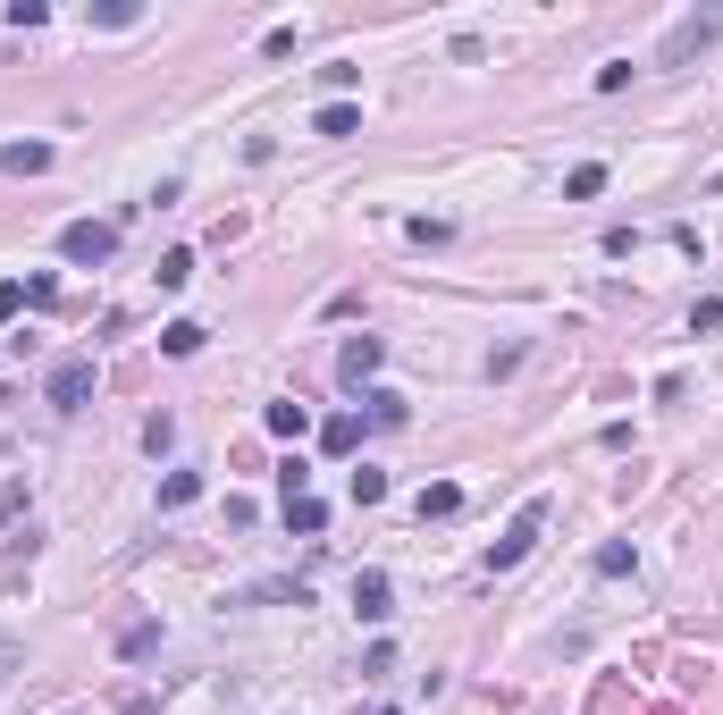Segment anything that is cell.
Wrapping results in <instances>:
<instances>
[{
	"instance_id": "26",
	"label": "cell",
	"mask_w": 723,
	"mask_h": 715,
	"mask_svg": "<svg viewBox=\"0 0 723 715\" xmlns=\"http://www.w3.org/2000/svg\"><path fill=\"white\" fill-rule=\"evenodd\" d=\"M17 312H26V287H17V278H0V321H17Z\"/></svg>"
},
{
	"instance_id": "16",
	"label": "cell",
	"mask_w": 723,
	"mask_h": 715,
	"mask_svg": "<svg viewBox=\"0 0 723 715\" xmlns=\"http://www.w3.org/2000/svg\"><path fill=\"white\" fill-rule=\"evenodd\" d=\"M194 497H202V472H169V480H160V514H177Z\"/></svg>"
},
{
	"instance_id": "21",
	"label": "cell",
	"mask_w": 723,
	"mask_h": 715,
	"mask_svg": "<svg viewBox=\"0 0 723 715\" xmlns=\"http://www.w3.org/2000/svg\"><path fill=\"white\" fill-rule=\"evenodd\" d=\"M378 497H387V472H371V463H362V472H353V505H378Z\"/></svg>"
},
{
	"instance_id": "9",
	"label": "cell",
	"mask_w": 723,
	"mask_h": 715,
	"mask_svg": "<svg viewBox=\"0 0 723 715\" xmlns=\"http://www.w3.org/2000/svg\"><path fill=\"white\" fill-rule=\"evenodd\" d=\"M202 337H211L202 321H169V328H160V354H169V362H186V354H202Z\"/></svg>"
},
{
	"instance_id": "19",
	"label": "cell",
	"mask_w": 723,
	"mask_h": 715,
	"mask_svg": "<svg viewBox=\"0 0 723 715\" xmlns=\"http://www.w3.org/2000/svg\"><path fill=\"white\" fill-rule=\"evenodd\" d=\"M589 573H606V581H614V573H631V548H623V539H606V548L589 555Z\"/></svg>"
},
{
	"instance_id": "12",
	"label": "cell",
	"mask_w": 723,
	"mask_h": 715,
	"mask_svg": "<svg viewBox=\"0 0 723 715\" xmlns=\"http://www.w3.org/2000/svg\"><path fill=\"white\" fill-rule=\"evenodd\" d=\"M286 530L320 539V530H328V505H320V497H286Z\"/></svg>"
},
{
	"instance_id": "4",
	"label": "cell",
	"mask_w": 723,
	"mask_h": 715,
	"mask_svg": "<svg viewBox=\"0 0 723 715\" xmlns=\"http://www.w3.org/2000/svg\"><path fill=\"white\" fill-rule=\"evenodd\" d=\"M94 362L76 354V362H51V404H60V413H85V404H94Z\"/></svg>"
},
{
	"instance_id": "7",
	"label": "cell",
	"mask_w": 723,
	"mask_h": 715,
	"mask_svg": "<svg viewBox=\"0 0 723 715\" xmlns=\"http://www.w3.org/2000/svg\"><path fill=\"white\" fill-rule=\"evenodd\" d=\"M353 615L387 623V573H353Z\"/></svg>"
},
{
	"instance_id": "28",
	"label": "cell",
	"mask_w": 723,
	"mask_h": 715,
	"mask_svg": "<svg viewBox=\"0 0 723 715\" xmlns=\"http://www.w3.org/2000/svg\"><path fill=\"white\" fill-rule=\"evenodd\" d=\"M17 505H26V480H9V488H0V522L17 514Z\"/></svg>"
},
{
	"instance_id": "30",
	"label": "cell",
	"mask_w": 723,
	"mask_h": 715,
	"mask_svg": "<svg viewBox=\"0 0 723 715\" xmlns=\"http://www.w3.org/2000/svg\"><path fill=\"white\" fill-rule=\"evenodd\" d=\"M378 715H396V707H378Z\"/></svg>"
},
{
	"instance_id": "8",
	"label": "cell",
	"mask_w": 723,
	"mask_h": 715,
	"mask_svg": "<svg viewBox=\"0 0 723 715\" xmlns=\"http://www.w3.org/2000/svg\"><path fill=\"white\" fill-rule=\"evenodd\" d=\"M0 168L9 177H42L51 168V143H0Z\"/></svg>"
},
{
	"instance_id": "25",
	"label": "cell",
	"mask_w": 723,
	"mask_h": 715,
	"mask_svg": "<svg viewBox=\"0 0 723 715\" xmlns=\"http://www.w3.org/2000/svg\"><path fill=\"white\" fill-rule=\"evenodd\" d=\"M169 438H177V422H169V413H152V422H144V447H152V455H169Z\"/></svg>"
},
{
	"instance_id": "15",
	"label": "cell",
	"mask_w": 723,
	"mask_h": 715,
	"mask_svg": "<svg viewBox=\"0 0 723 715\" xmlns=\"http://www.w3.org/2000/svg\"><path fill=\"white\" fill-rule=\"evenodd\" d=\"M261 422H270V438H303V429H312V413H303V404H295V396H286V404H270V413H261Z\"/></svg>"
},
{
	"instance_id": "24",
	"label": "cell",
	"mask_w": 723,
	"mask_h": 715,
	"mask_svg": "<svg viewBox=\"0 0 723 715\" xmlns=\"http://www.w3.org/2000/svg\"><path fill=\"white\" fill-rule=\"evenodd\" d=\"M26 303H34V312H42V303H60V278H51V269H34V278H26Z\"/></svg>"
},
{
	"instance_id": "29",
	"label": "cell",
	"mask_w": 723,
	"mask_h": 715,
	"mask_svg": "<svg viewBox=\"0 0 723 715\" xmlns=\"http://www.w3.org/2000/svg\"><path fill=\"white\" fill-rule=\"evenodd\" d=\"M126 715H160V707H152V699H144V690H126Z\"/></svg>"
},
{
	"instance_id": "14",
	"label": "cell",
	"mask_w": 723,
	"mask_h": 715,
	"mask_svg": "<svg viewBox=\"0 0 723 715\" xmlns=\"http://www.w3.org/2000/svg\"><path fill=\"white\" fill-rule=\"evenodd\" d=\"M353 127H362L353 101H320V110H312V135H353Z\"/></svg>"
},
{
	"instance_id": "5",
	"label": "cell",
	"mask_w": 723,
	"mask_h": 715,
	"mask_svg": "<svg viewBox=\"0 0 723 715\" xmlns=\"http://www.w3.org/2000/svg\"><path fill=\"white\" fill-rule=\"evenodd\" d=\"M227 606H312V589L303 581H252V589H236Z\"/></svg>"
},
{
	"instance_id": "27",
	"label": "cell",
	"mask_w": 723,
	"mask_h": 715,
	"mask_svg": "<svg viewBox=\"0 0 723 715\" xmlns=\"http://www.w3.org/2000/svg\"><path fill=\"white\" fill-rule=\"evenodd\" d=\"M17 665H26V649H17V640H9V631H0V682H9V674H17Z\"/></svg>"
},
{
	"instance_id": "23",
	"label": "cell",
	"mask_w": 723,
	"mask_h": 715,
	"mask_svg": "<svg viewBox=\"0 0 723 715\" xmlns=\"http://www.w3.org/2000/svg\"><path fill=\"white\" fill-rule=\"evenodd\" d=\"M194 278V253H160V287H186Z\"/></svg>"
},
{
	"instance_id": "2",
	"label": "cell",
	"mask_w": 723,
	"mask_h": 715,
	"mask_svg": "<svg viewBox=\"0 0 723 715\" xmlns=\"http://www.w3.org/2000/svg\"><path fill=\"white\" fill-rule=\"evenodd\" d=\"M110 253H119V228L110 219H67L60 228V261H76V269H101Z\"/></svg>"
},
{
	"instance_id": "11",
	"label": "cell",
	"mask_w": 723,
	"mask_h": 715,
	"mask_svg": "<svg viewBox=\"0 0 723 715\" xmlns=\"http://www.w3.org/2000/svg\"><path fill=\"white\" fill-rule=\"evenodd\" d=\"M362 404H371V429H404V422H412V404H404L396 388H371Z\"/></svg>"
},
{
	"instance_id": "18",
	"label": "cell",
	"mask_w": 723,
	"mask_h": 715,
	"mask_svg": "<svg viewBox=\"0 0 723 715\" xmlns=\"http://www.w3.org/2000/svg\"><path fill=\"white\" fill-rule=\"evenodd\" d=\"M564 195H572V202L606 195V161H581V168H572V177H564Z\"/></svg>"
},
{
	"instance_id": "6",
	"label": "cell",
	"mask_w": 723,
	"mask_h": 715,
	"mask_svg": "<svg viewBox=\"0 0 723 715\" xmlns=\"http://www.w3.org/2000/svg\"><path fill=\"white\" fill-rule=\"evenodd\" d=\"M378 362H387V346H378V337H346V354H337V371H346L353 388H362V379H378Z\"/></svg>"
},
{
	"instance_id": "13",
	"label": "cell",
	"mask_w": 723,
	"mask_h": 715,
	"mask_svg": "<svg viewBox=\"0 0 723 715\" xmlns=\"http://www.w3.org/2000/svg\"><path fill=\"white\" fill-rule=\"evenodd\" d=\"M446 514H463V488H454V480H429V488H421V522H446Z\"/></svg>"
},
{
	"instance_id": "22",
	"label": "cell",
	"mask_w": 723,
	"mask_h": 715,
	"mask_svg": "<svg viewBox=\"0 0 723 715\" xmlns=\"http://www.w3.org/2000/svg\"><path fill=\"white\" fill-rule=\"evenodd\" d=\"M278 488H286V497H312V472H303V455L278 463Z\"/></svg>"
},
{
	"instance_id": "10",
	"label": "cell",
	"mask_w": 723,
	"mask_h": 715,
	"mask_svg": "<svg viewBox=\"0 0 723 715\" xmlns=\"http://www.w3.org/2000/svg\"><path fill=\"white\" fill-rule=\"evenodd\" d=\"M320 447H328V455H353V447H362V413H328V422H320Z\"/></svg>"
},
{
	"instance_id": "3",
	"label": "cell",
	"mask_w": 723,
	"mask_h": 715,
	"mask_svg": "<svg viewBox=\"0 0 723 715\" xmlns=\"http://www.w3.org/2000/svg\"><path fill=\"white\" fill-rule=\"evenodd\" d=\"M715 34H723V9H698V17H682V26L664 34V51H657V60H664V67H682L690 51H707Z\"/></svg>"
},
{
	"instance_id": "1",
	"label": "cell",
	"mask_w": 723,
	"mask_h": 715,
	"mask_svg": "<svg viewBox=\"0 0 723 715\" xmlns=\"http://www.w3.org/2000/svg\"><path fill=\"white\" fill-rule=\"evenodd\" d=\"M538 530H547V497H531L522 514L504 522V539H497V548H488V573H513V564H522V555L538 548Z\"/></svg>"
},
{
	"instance_id": "20",
	"label": "cell",
	"mask_w": 723,
	"mask_h": 715,
	"mask_svg": "<svg viewBox=\"0 0 723 715\" xmlns=\"http://www.w3.org/2000/svg\"><path fill=\"white\" fill-rule=\"evenodd\" d=\"M623 707H631V690L614 682V674H606V682H598V699H589V715H623Z\"/></svg>"
},
{
	"instance_id": "17",
	"label": "cell",
	"mask_w": 723,
	"mask_h": 715,
	"mask_svg": "<svg viewBox=\"0 0 723 715\" xmlns=\"http://www.w3.org/2000/svg\"><path fill=\"white\" fill-rule=\"evenodd\" d=\"M152 649H160V623H126V631H119V656H126V665H144Z\"/></svg>"
}]
</instances>
